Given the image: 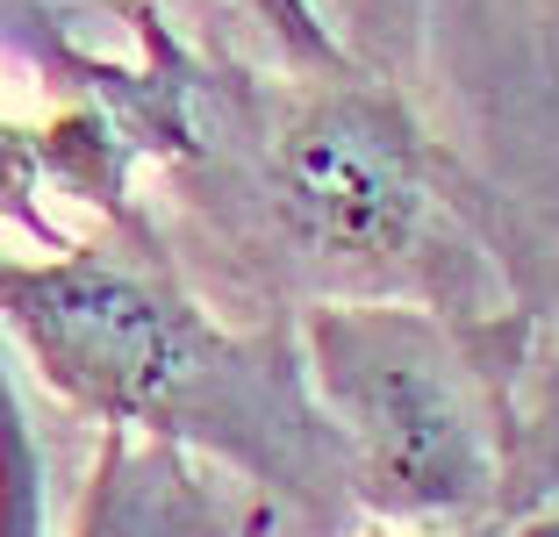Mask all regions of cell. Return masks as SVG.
I'll return each mask as SVG.
<instances>
[{
	"label": "cell",
	"mask_w": 559,
	"mask_h": 537,
	"mask_svg": "<svg viewBox=\"0 0 559 537\" xmlns=\"http://www.w3.org/2000/svg\"><path fill=\"white\" fill-rule=\"evenodd\" d=\"M0 330L86 423L223 458L251 488H265L280 523L345 494L337 444L301 380L295 323H215L144 215H122L100 237L58 244L44 259L0 251Z\"/></svg>",
	"instance_id": "obj_1"
},
{
	"label": "cell",
	"mask_w": 559,
	"mask_h": 537,
	"mask_svg": "<svg viewBox=\"0 0 559 537\" xmlns=\"http://www.w3.org/2000/svg\"><path fill=\"white\" fill-rule=\"evenodd\" d=\"M245 194L265 259L323 294H395L452 315H502L488 259L466 237L460 201L424 122L388 80L337 65L251 100Z\"/></svg>",
	"instance_id": "obj_2"
},
{
	"label": "cell",
	"mask_w": 559,
	"mask_h": 537,
	"mask_svg": "<svg viewBox=\"0 0 559 537\" xmlns=\"http://www.w3.org/2000/svg\"><path fill=\"white\" fill-rule=\"evenodd\" d=\"M502 315H452L395 294L301 301L295 351L345 494L373 523H495L510 438L488 337Z\"/></svg>",
	"instance_id": "obj_3"
},
{
	"label": "cell",
	"mask_w": 559,
	"mask_h": 537,
	"mask_svg": "<svg viewBox=\"0 0 559 537\" xmlns=\"http://www.w3.org/2000/svg\"><path fill=\"white\" fill-rule=\"evenodd\" d=\"M72 537H280V509L237 466L144 430H100Z\"/></svg>",
	"instance_id": "obj_4"
},
{
	"label": "cell",
	"mask_w": 559,
	"mask_h": 537,
	"mask_svg": "<svg viewBox=\"0 0 559 537\" xmlns=\"http://www.w3.org/2000/svg\"><path fill=\"white\" fill-rule=\"evenodd\" d=\"M0 537H50V473L8 344H0Z\"/></svg>",
	"instance_id": "obj_5"
},
{
	"label": "cell",
	"mask_w": 559,
	"mask_h": 537,
	"mask_svg": "<svg viewBox=\"0 0 559 537\" xmlns=\"http://www.w3.org/2000/svg\"><path fill=\"white\" fill-rule=\"evenodd\" d=\"M237 8L273 36L280 58H287L295 72H337L345 65V44H337V29L323 22L316 0H237Z\"/></svg>",
	"instance_id": "obj_6"
},
{
	"label": "cell",
	"mask_w": 559,
	"mask_h": 537,
	"mask_svg": "<svg viewBox=\"0 0 559 537\" xmlns=\"http://www.w3.org/2000/svg\"><path fill=\"white\" fill-rule=\"evenodd\" d=\"M359 537H502V523H366Z\"/></svg>",
	"instance_id": "obj_7"
}]
</instances>
